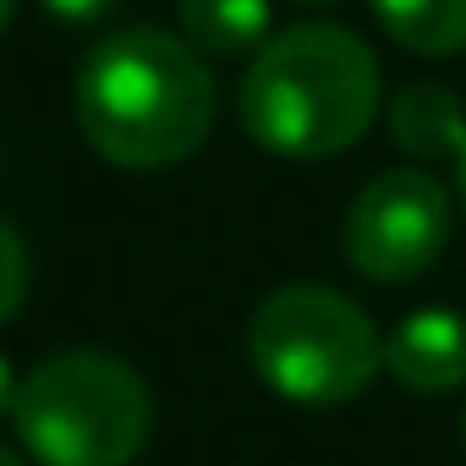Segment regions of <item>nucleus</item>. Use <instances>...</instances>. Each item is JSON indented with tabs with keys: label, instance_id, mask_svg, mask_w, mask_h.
<instances>
[{
	"label": "nucleus",
	"instance_id": "1",
	"mask_svg": "<svg viewBox=\"0 0 466 466\" xmlns=\"http://www.w3.org/2000/svg\"><path fill=\"white\" fill-rule=\"evenodd\" d=\"M77 127L121 170H165L198 154L214 121V77L198 50L159 28L105 34L72 83Z\"/></svg>",
	"mask_w": 466,
	"mask_h": 466
},
{
	"label": "nucleus",
	"instance_id": "2",
	"mask_svg": "<svg viewBox=\"0 0 466 466\" xmlns=\"http://www.w3.org/2000/svg\"><path fill=\"white\" fill-rule=\"evenodd\" d=\"M379 56L340 23L275 34L242 77V127L280 159L346 154L379 116Z\"/></svg>",
	"mask_w": 466,
	"mask_h": 466
},
{
	"label": "nucleus",
	"instance_id": "3",
	"mask_svg": "<svg viewBox=\"0 0 466 466\" xmlns=\"http://www.w3.org/2000/svg\"><path fill=\"white\" fill-rule=\"evenodd\" d=\"M12 428L39 466H127L148 444L154 395L110 351H56L23 373Z\"/></svg>",
	"mask_w": 466,
	"mask_h": 466
},
{
	"label": "nucleus",
	"instance_id": "4",
	"mask_svg": "<svg viewBox=\"0 0 466 466\" xmlns=\"http://www.w3.org/2000/svg\"><path fill=\"white\" fill-rule=\"evenodd\" d=\"M248 362L280 400L346 406L384 368V340L346 291L319 280H291L253 308Z\"/></svg>",
	"mask_w": 466,
	"mask_h": 466
},
{
	"label": "nucleus",
	"instance_id": "5",
	"mask_svg": "<svg viewBox=\"0 0 466 466\" xmlns=\"http://www.w3.org/2000/svg\"><path fill=\"white\" fill-rule=\"evenodd\" d=\"M450 192L422 170V165H395L379 170L346 208L340 248L362 280L379 286H406L439 264L450 248Z\"/></svg>",
	"mask_w": 466,
	"mask_h": 466
},
{
	"label": "nucleus",
	"instance_id": "6",
	"mask_svg": "<svg viewBox=\"0 0 466 466\" xmlns=\"http://www.w3.org/2000/svg\"><path fill=\"white\" fill-rule=\"evenodd\" d=\"M384 368L395 384L422 395H450L466 384V319L450 308L406 313L384 335Z\"/></svg>",
	"mask_w": 466,
	"mask_h": 466
},
{
	"label": "nucleus",
	"instance_id": "7",
	"mask_svg": "<svg viewBox=\"0 0 466 466\" xmlns=\"http://www.w3.org/2000/svg\"><path fill=\"white\" fill-rule=\"evenodd\" d=\"M390 137L411 159H461L466 154V105L444 83H406L390 105Z\"/></svg>",
	"mask_w": 466,
	"mask_h": 466
},
{
	"label": "nucleus",
	"instance_id": "8",
	"mask_svg": "<svg viewBox=\"0 0 466 466\" xmlns=\"http://www.w3.org/2000/svg\"><path fill=\"white\" fill-rule=\"evenodd\" d=\"M176 17L187 28V45L208 56H258L275 39L269 0H176Z\"/></svg>",
	"mask_w": 466,
	"mask_h": 466
},
{
	"label": "nucleus",
	"instance_id": "9",
	"mask_svg": "<svg viewBox=\"0 0 466 466\" xmlns=\"http://www.w3.org/2000/svg\"><path fill=\"white\" fill-rule=\"evenodd\" d=\"M384 34L417 56H455L466 50V0H373Z\"/></svg>",
	"mask_w": 466,
	"mask_h": 466
},
{
	"label": "nucleus",
	"instance_id": "10",
	"mask_svg": "<svg viewBox=\"0 0 466 466\" xmlns=\"http://www.w3.org/2000/svg\"><path fill=\"white\" fill-rule=\"evenodd\" d=\"M28 242L17 237V225L0 214V324H6L28 302Z\"/></svg>",
	"mask_w": 466,
	"mask_h": 466
},
{
	"label": "nucleus",
	"instance_id": "11",
	"mask_svg": "<svg viewBox=\"0 0 466 466\" xmlns=\"http://www.w3.org/2000/svg\"><path fill=\"white\" fill-rule=\"evenodd\" d=\"M110 6H116V0H45V12L56 23H66V28H94Z\"/></svg>",
	"mask_w": 466,
	"mask_h": 466
},
{
	"label": "nucleus",
	"instance_id": "12",
	"mask_svg": "<svg viewBox=\"0 0 466 466\" xmlns=\"http://www.w3.org/2000/svg\"><path fill=\"white\" fill-rule=\"evenodd\" d=\"M17 384H23V379L12 373V362H6V357H0V422H6V417H12V406H17Z\"/></svg>",
	"mask_w": 466,
	"mask_h": 466
},
{
	"label": "nucleus",
	"instance_id": "13",
	"mask_svg": "<svg viewBox=\"0 0 466 466\" xmlns=\"http://www.w3.org/2000/svg\"><path fill=\"white\" fill-rule=\"evenodd\" d=\"M12 17H17V0H0V34L12 28Z\"/></svg>",
	"mask_w": 466,
	"mask_h": 466
},
{
	"label": "nucleus",
	"instance_id": "14",
	"mask_svg": "<svg viewBox=\"0 0 466 466\" xmlns=\"http://www.w3.org/2000/svg\"><path fill=\"white\" fill-rule=\"evenodd\" d=\"M0 466H23V461H17V455H12L6 444H0Z\"/></svg>",
	"mask_w": 466,
	"mask_h": 466
},
{
	"label": "nucleus",
	"instance_id": "15",
	"mask_svg": "<svg viewBox=\"0 0 466 466\" xmlns=\"http://www.w3.org/2000/svg\"><path fill=\"white\" fill-rule=\"evenodd\" d=\"M455 165H461V198H466V154H461V159H455Z\"/></svg>",
	"mask_w": 466,
	"mask_h": 466
},
{
	"label": "nucleus",
	"instance_id": "16",
	"mask_svg": "<svg viewBox=\"0 0 466 466\" xmlns=\"http://www.w3.org/2000/svg\"><path fill=\"white\" fill-rule=\"evenodd\" d=\"M461 439H466V411H461Z\"/></svg>",
	"mask_w": 466,
	"mask_h": 466
},
{
	"label": "nucleus",
	"instance_id": "17",
	"mask_svg": "<svg viewBox=\"0 0 466 466\" xmlns=\"http://www.w3.org/2000/svg\"><path fill=\"white\" fill-rule=\"evenodd\" d=\"M302 6H319V0H302Z\"/></svg>",
	"mask_w": 466,
	"mask_h": 466
}]
</instances>
